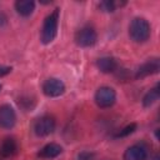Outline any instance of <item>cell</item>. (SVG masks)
Returning a JSON list of instances; mask_svg holds the SVG:
<instances>
[{"label":"cell","mask_w":160,"mask_h":160,"mask_svg":"<svg viewBox=\"0 0 160 160\" xmlns=\"http://www.w3.org/2000/svg\"><path fill=\"white\" fill-rule=\"evenodd\" d=\"M16 122V114L12 106L4 104L0 106V128L11 129Z\"/></svg>","instance_id":"8"},{"label":"cell","mask_w":160,"mask_h":160,"mask_svg":"<svg viewBox=\"0 0 160 160\" xmlns=\"http://www.w3.org/2000/svg\"><path fill=\"white\" fill-rule=\"evenodd\" d=\"M98 40V34L91 26H84L75 34V42L80 48H90Z\"/></svg>","instance_id":"4"},{"label":"cell","mask_w":160,"mask_h":160,"mask_svg":"<svg viewBox=\"0 0 160 160\" xmlns=\"http://www.w3.org/2000/svg\"><path fill=\"white\" fill-rule=\"evenodd\" d=\"M96 66L98 69L104 72V74H110V72H114L116 70V60L112 58V56H102L100 59H98L96 61Z\"/></svg>","instance_id":"12"},{"label":"cell","mask_w":160,"mask_h":160,"mask_svg":"<svg viewBox=\"0 0 160 160\" xmlns=\"http://www.w3.org/2000/svg\"><path fill=\"white\" fill-rule=\"evenodd\" d=\"M10 71H11V66H4V65H0V78L8 75Z\"/></svg>","instance_id":"18"},{"label":"cell","mask_w":160,"mask_h":160,"mask_svg":"<svg viewBox=\"0 0 160 160\" xmlns=\"http://www.w3.org/2000/svg\"><path fill=\"white\" fill-rule=\"evenodd\" d=\"M59 14H60V10L56 8L45 18L41 28V34H40V40L42 44H50L56 38L58 25H59Z\"/></svg>","instance_id":"1"},{"label":"cell","mask_w":160,"mask_h":160,"mask_svg":"<svg viewBox=\"0 0 160 160\" xmlns=\"http://www.w3.org/2000/svg\"><path fill=\"white\" fill-rule=\"evenodd\" d=\"M135 130H136V124L135 122H131V124L126 125L124 129H121L115 136L116 138H125V136H129L130 134H132Z\"/></svg>","instance_id":"16"},{"label":"cell","mask_w":160,"mask_h":160,"mask_svg":"<svg viewBox=\"0 0 160 160\" xmlns=\"http://www.w3.org/2000/svg\"><path fill=\"white\" fill-rule=\"evenodd\" d=\"M18 152V142L14 138H5L0 142V155L2 158H11Z\"/></svg>","instance_id":"10"},{"label":"cell","mask_w":160,"mask_h":160,"mask_svg":"<svg viewBox=\"0 0 160 160\" xmlns=\"http://www.w3.org/2000/svg\"><path fill=\"white\" fill-rule=\"evenodd\" d=\"M148 149L142 144H135L129 146L124 152V160H146Z\"/></svg>","instance_id":"9"},{"label":"cell","mask_w":160,"mask_h":160,"mask_svg":"<svg viewBox=\"0 0 160 160\" xmlns=\"http://www.w3.org/2000/svg\"><path fill=\"white\" fill-rule=\"evenodd\" d=\"M159 96H160V90H159V85H156L155 88H152L151 90H149L145 94V96L142 98V105L145 108L151 106L152 104H155L159 100Z\"/></svg>","instance_id":"14"},{"label":"cell","mask_w":160,"mask_h":160,"mask_svg":"<svg viewBox=\"0 0 160 160\" xmlns=\"http://www.w3.org/2000/svg\"><path fill=\"white\" fill-rule=\"evenodd\" d=\"M0 90H1V85H0Z\"/></svg>","instance_id":"20"},{"label":"cell","mask_w":160,"mask_h":160,"mask_svg":"<svg viewBox=\"0 0 160 160\" xmlns=\"http://www.w3.org/2000/svg\"><path fill=\"white\" fill-rule=\"evenodd\" d=\"M159 70H160V60L158 58H152V59H149L148 61L142 62L136 69L135 78L136 79H142V78H146L149 75L158 74Z\"/></svg>","instance_id":"7"},{"label":"cell","mask_w":160,"mask_h":160,"mask_svg":"<svg viewBox=\"0 0 160 160\" xmlns=\"http://www.w3.org/2000/svg\"><path fill=\"white\" fill-rule=\"evenodd\" d=\"M55 125H56L55 124V119L52 116L44 115V116L36 119V121L34 122V132L40 138L48 136V135L54 132Z\"/></svg>","instance_id":"5"},{"label":"cell","mask_w":160,"mask_h":160,"mask_svg":"<svg viewBox=\"0 0 160 160\" xmlns=\"http://www.w3.org/2000/svg\"><path fill=\"white\" fill-rule=\"evenodd\" d=\"M116 101V92L110 86H101L95 92V102L101 109L111 108Z\"/></svg>","instance_id":"3"},{"label":"cell","mask_w":160,"mask_h":160,"mask_svg":"<svg viewBox=\"0 0 160 160\" xmlns=\"http://www.w3.org/2000/svg\"><path fill=\"white\" fill-rule=\"evenodd\" d=\"M118 4L115 1H111V0H104L99 4V8L102 10V11H106V12H112L115 11Z\"/></svg>","instance_id":"15"},{"label":"cell","mask_w":160,"mask_h":160,"mask_svg":"<svg viewBox=\"0 0 160 160\" xmlns=\"http://www.w3.org/2000/svg\"><path fill=\"white\" fill-rule=\"evenodd\" d=\"M61 151H62V148L59 144L49 142L40 149V151L38 152V156L41 159H54V158H58L61 154Z\"/></svg>","instance_id":"11"},{"label":"cell","mask_w":160,"mask_h":160,"mask_svg":"<svg viewBox=\"0 0 160 160\" xmlns=\"http://www.w3.org/2000/svg\"><path fill=\"white\" fill-rule=\"evenodd\" d=\"M152 160H159V155H155V156L152 158Z\"/></svg>","instance_id":"19"},{"label":"cell","mask_w":160,"mask_h":160,"mask_svg":"<svg viewBox=\"0 0 160 160\" xmlns=\"http://www.w3.org/2000/svg\"><path fill=\"white\" fill-rule=\"evenodd\" d=\"M91 158H92V154L88 151H82L78 155V160H91Z\"/></svg>","instance_id":"17"},{"label":"cell","mask_w":160,"mask_h":160,"mask_svg":"<svg viewBox=\"0 0 160 160\" xmlns=\"http://www.w3.org/2000/svg\"><path fill=\"white\" fill-rule=\"evenodd\" d=\"M42 92L48 98H58L65 92V84L58 78H49L42 84Z\"/></svg>","instance_id":"6"},{"label":"cell","mask_w":160,"mask_h":160,"mask_svg":"<svg viewBox=\"0 0 160 160\" xmlns=\"http://www.w3.org/2000/svg\"><path fill=\"white\" fill-rule=\"evenodd\" d=\"M151 34L150 24L144 18H134L129 25V35L135 42H145Z\"/></svg>","instance_id":"2"},{"label":"cell","mask_w":160,"mask_h":160,"mask_svg":"<svg viewBox=\"0 0 160 160\" xmlns=\"http://www.w3.org/2000/svg\"><path fill=\"white\" fill-rule=\"evenodd\" d=\"M15 10L20 16H30L35 10V2L32 0H18L15 2Z\"/></svg>","instance_id":"13"}]
</instances>
